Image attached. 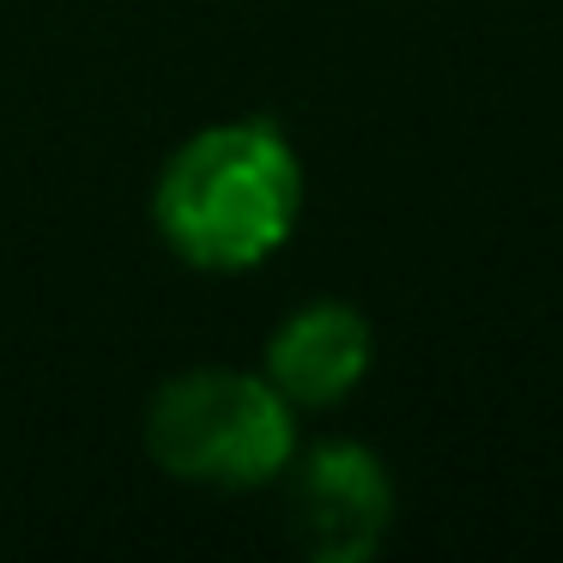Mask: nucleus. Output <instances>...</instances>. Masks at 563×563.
I'll return each instance as SVG.
<instances>
[{
    "label": "nucleus",
    "instance_id": "nucleus-3",
    "mask_svg": "<svg viewBox=\"0 0 563 563\" xmlns=\"http://www.w3.org/2000/svg\"><path fill=\"white\" fill-rule=\"evenodd\" d=\"M291 545L316 563H369L394 527V473L369 442L321 437L279 473Z\"/></svg>",
    "mask_w": 563,
    "mask_h": 563
},
{
    "label": "nucleus",
    "instance_id": "nucleus-2",
    "mask_svg": "<svg viewBox=\"0 0 563 563\" xmlns=\"http://www.w3.org/2000/svg\"><path fill=\"white\" fill-rule=\"evenodd\" d=\"M140 449L164 478L195 490H267L303 449L297 406L261 369L195 364L152 388Z\"/></svg>",
    "mask_w": 563,
    "mask_h": 563
},
{
    "label": "nucleus",
    "instance_id": "nucleus-1",
    "mask_svg": "<svg viewBox=\"0 0 563 563\" xmlns=\"http://www.w3.org/2000/svg\"><path fill=\"white\" fill-rule=\"evenodd\" d=\"M309 200L303 152L267 115L207 122L152 176V231L195 273H255L297 236Z\"/></svg>",
    "mask_w": 563,
    "mask_h": 563
},
{
    "label": "nucleus",
    "instance_id": "nucleus-4",
    "mask_svg": "<svg viewBox=\"0 0 563 563\" xmlns=\"http://www.w3.org/2000/svg\"><path fill=\"white\" fill-rule=\"evenodd\" d=\"M376 364V328L345 297H309L261 345V376L297 406V412H328L352 400Z\"/></svg>",
    "mask_w": 563,
    "mask_h": 563
}]
</instances>
